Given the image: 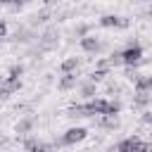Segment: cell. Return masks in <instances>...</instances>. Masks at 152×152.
<instances>
[{"mask_svg":"<svg viewBox=\"0 0 152 152\" xmlns=\"http://www.w3.org/2000/svg\"><path fill=\"white\" fill-rule=\"evenodd\" d=\"M57 45H59V31L57 28H45L40 36H38V48L43 50V52H52V50H57Z\"/></svg>","mask_w":152,"mask_h":152,"instance_id":"2","label":"cell"},{"mask_svg":"<svg viewBox=\"0 0 152 152\" xmlns=\"http://www.w3.org/2000/svg\"><path fill=\"white\" fill-rule=\"evenodd\" d=\"M78 93L86 97V100H93L95 95H97V83H93L90 78L88 81H83V83H78Z\"/></svg>","mask_w":152,"mask_h":152,"instance_id":"10","label":"cell"},{"mask_svg":"<svg viewBox=\"0 0 152 152\" xmlns=\"http://www.w3.org/2000/svg\"><path fill=\"white\" fill-rule=\"evenodd\" d=\"M74 33H76V38H83V36H88V33H90V24H76Z\"/></svg>","mask_w":152,"mask_h":152,"instance_id":"20","label":"cell"},{"mask_svg":"<svg viewBox=\"0 0 152 152\" xmlns=\"http://www.w3.org/2000/svg\"><path fill=\"white\" fill-rule=\"evenodd\" d=\"M24 2H28V0H10V7H12V10H19Z\"/></svg>","mask_w":152,"mask_h":152,"instance_id":"28","label":"cell"},{"mask_svg":"<svg viewBox=\"0 0 152 152\" xmlns=\"http://www.w3.org/2000/svg\"><path fill=\"white\" fill-rule=\"evenodd\" d=\"M2 38H7V21L5 19H0V40Z\"/></svg>","mask_w":152,"mask_h":152,"instance_id":"27","label":"cell"},{"mask_svg":"<svg viewBox=\"0 0 152 152\" xmlns=\"http://www.w3.org/2000/svg\"><path fill=\"white\" fill-rule=\"evenodd\" d=\"M86 135H88V131H86L83 126H71L59 140H55V145H57V147H59V145H76V142L86 140Z\"/></svg>","mask_w":152,"mask_h":152,"instance_id":"3","label":"cell"},{"mask_svg":"<svg viewBox=\"0 0 152 152\" xmlns=\"http://www.w3.org/2000/svg\"><path fill=\"white\" fill-rule=\"evenodd\" d=\"M71 88H76V71H71V74H62L59 81H57V90L66 93V90H71Z\"/></svg>","mask_w":152,"mask_h":152,"instance_id":"9","label":"cell"},{"mask_svg":"<svg viewBox=\"0 0 152 152\" xmlns=\"http://www.w3.org/2000/svg\"><path fill=\"white\" fill-rule=\"evenodd\" d=\"M138 152H152V142H145V140H140V145H138Z\"/></svg>","mask_w":152,"mask_h":152,"instance_id":"26","label":"cell"},{"mask_svg":"<svg viewBox=\"0 0 152 152\" xmlns=\"http://www.w3.org/2000/svg\"><path fill=\"white\" fill-rule=\"evenodd\" d=\"M119 112H121V102H119V100H109V104H107V114L116 116Z\"/></svg>","mask_w":152,"mask_h":152,"instance_id":"21","label":"cell"},{"mask_svg":"<svg viewBox=\"0 0 152 152\" xmlns=\"http://www.w3.org/2000/svg\"><path fill=\"white\" fill-rule=\"evenodd\" d=\"M38 152H57V145L52 142V145H48V142H43L40 147H38Z\"/></svg>","mask_w":152,"mask_h":152,"instance_id":"24","label":"cell"},{"mask_svg":"<svg viewBox=\"0 0 152 152\" xmlns=\"http://www.w3.org/2000/svg\"><path fill=\"white\" fill-rule=\"evenodd\" d=\"M107 62H109V69H114V66H124V57H121V50H114V52H109Z\"/></svg>","mask_w":152,"mask_h":152,"instance_id":"17","label":"cell"},{"mask_svg":"<svg viewBox=\"0 0 152 152\" xmlns=\"http://www.w3.org/2000/svg\"><path fill=\"white\" fill-rule=\"evenodd\" d=\"M107 76H109V69H95V71H90V74H88V78H90L93 83H102Z\"/></svg>","mask_w":152,"mask_h":152,"instance_id":"18","label":"cell"},{"mask_svg":"<svg viewBox=\"0 0 152 152\" xmlns=\"http://www.w3.org/2000/svg\"><path fill=\"white\" fill-rule=\"evenodd\" d=\"M150 100H152V93H135V95L131 97V102H133L135 109H145V107L150 104Z\"/></svg>","mask_w":152,"mask_h":152,"instance_id":"12","label":"cell"},{"mask_svg":"<svg viewBox=\"0 0 152 152\" xmlns=\"http://www.w3.org/2000/svg\"><path fill=\"white\" fill-rule=\"evenodd\" d=\"M14 40H17V43H31V40H33L31 26H19V28L14 31Z\"/></svg>","mask_w":152,"mask_h":152,"instance_id":"11","label":"cell"},{"mask_svg":"<svg viewBox=\"0 0 152 152\" xmlns=\"http://www.w3.org/2000/svg\"><path fill=\"white\" fill-rule=\"evenodd\" d=\"M43 5L45 7H52V5H57V0H43Z\"/></svg>","mask_w":152,"mask_h":152,"instance_id":"30","label":"cell"},{"mask_svg":"<svg viewBox=\"0 0 152 152\" xmlns=\"http://www.w3.org/2000/svg\"><path fill=\"white\" fill-rule=\"evenodd\" d=\"M21 145H24V150H26V152H38V147H40L43 142H40L38 138H33V135H26V138L21 140Z\"/></svg>","mask_w":152,"mask_h":152,"instance_id":"16","label":"cell"},{"mask_svg":"<svg viewBox=\"0 0 152 152\" xmlns=\"http://www.w3.org/2000/svg\"><path fill=\"white\" fill-rule=\"evenodd\" d=\"M95 126L102 128V131H114V128H119V119L112 116V114H102V116L95 119Z\"/></svg>","mask_w":152,"mask_h":152,"instance_id":"8","label":"cell"},{"mask_svg":"<svg viewBox=\"0 0 152 152\" xmlns=\"http://www.w3.org/2000/svg\"><path fill=\"white\" fill-rule=\"evenodd\" d=\"M5 86H7L12 93H17V90H21V78H12V76H5Z\"/></svg>","mask_w":152,"mask_h":152,"instance_id":"19","label":"cell"},{"mask_svg":"<svg viewBox=\"0 0 152 152\" xmlns=\"http://www.w3.org/2000/svg\"><path fill=\"white\" fill-rule=\"evenodd\" d=\"M138 145H140V138L138 135H131V138L119 140L114 147H109V152H138Z\"/></svg>","mask_w":152,"mask_h":152,"instance_id":"7","label":"cell"},{"mask_svg":"<svg viewBox=\"0 0 152 152\" xmlns=\"http://www.w3.org/2000/svg\"><path fill=\"white\" fill-rule=\"evenodd\" d=\"M0 5H2V0H0Z\"/></svg>","mask_w":152,"mask_h":152,"instance_id":"31","label":"cell"},{"mask_svg":"<svg viewBox=\"0 0 152 152\" xmlns=\"http://www.w3.org/2000/svg\"><path fill=\"white\" fill-rule=\"evenodd\" d=\"M7 145H10V138H7L5 133H0V150H2V147H7Z\"/></svg>","mask_w":152,"mask_h":152,"instance_id":"29","label":"cell"},{"mask_svg":"<svg viewBox=\"0 0 152 152\" xmlns=\"http://www.w3.org/2000/svg\"><path fill=\"white\" fill-rule=\"evenodd\" d=\"M33 126H36V116H21L17 124H14V133L19 135V138H26V135H31V131H33Z\"/></svg>","mask_w":152,"mask_h":152,"instance_id":"6","label":"cell"},{"mask_svg":"<svg viewBox=\"0 0 152 152\" xmlns=\"http://www.w3.org/2000/svg\"><path fill=\"white\" fill-rule=\"evenodd\" d=\"M52 19V12H50V7H43L40 12H36L33 17H31V24L36 26V24H48Z\"/></svg>","mask_w":152,"mask_h":152,"instance_id":"14","label":"cell"},{"mask_svg":"<svg viewBox=\"0 0 152 152\" xmlns=\"http://www.w3.org/2000/svg\"><path fill=\"white\" fill-rule=\"evenodd\" d=\"M78 64H81V59H78V57H66V59L59 64V71H62V74H71V71H76V69H78Z\"/></svg>","mask_w":152,"mask_h":152,"instance_id":"15","label":"cell"},{"mask_svg":"<svg viewBox=\"0 0 152 152\" xmlns=\"http://www.w3.org/2000/svg\"><path fill=\"white\" fill-rule=\"evenodd\" d=\"M100 26L102 28H128L131 19L128 17H119V14H104V17H100Z\"/></svg>","mask_w":152,"mask_h":152,"instance_id":"4","label":"cell"},{"mask_svg":"<svg viewBox=\"0 0 152 152\" xmlns=\"http://www.w3.org/2000/svg\"><path fill=\"white\" fill-rule=\"evenodd\" d=\"M135 93H152V76H140L135 83H133Z\"/></svg>","mask_w":152,"mask_h":152,"instance_id":"13","label":"cell"},{"mask_svg":"<svg viewBox=\"0 0 152 152\" xmlns=\"http://www.w3.org/2000/svg\"><path fill=\"white\" fill-rule=\"evenodd\" d=\"M140 121H142V124H147V126H152V112H150V109H147V112H142Z\"/></svg>","mask_w":152,"mask_h":152,"instance_id":"25","label":"cell"},{"mask_svg":"<svg viewBox=\"0 0 152 152\" xmlns=\"http://www.w3.org/2000/svg\"><path fill=\"white\" fill-rule=\"evenodd\" d=\"M124 57V66H138L142 62V45L138 40H128V45L121 50Z\"/></svg>","mask_w":152,"mask_h":152,"instance_id":"1","label":"cell"},{"mask_svg":"<svg viewBox=\"0 0 152 152\" xmlns=\"http://www.w3.org/2000/svg\"><path fill=\"white\" fill-rule=\"evenodd\" d=\"M21 74H24V66H21V64H12L7 76H12V78H21Z\"/></svg>","mask_w":152,"mask_h":152,"instance_id":"22","label":"cell"},{"mask_svg":"<svg viewBox=\"0 0 152 152\" xmlns=\"http://www.w3.org/2000/svg\"><path fill=\"white\" fill-rule=\"evenodd\" d=\"M126 78H128L131 83H135V81L140 78V74L135 71V66H126Z\"/></svg>","mask_w":152,"mask_h":152,"instance_id":"23","label":"cell"},{"mask_svg":"<svg viewBox=\"0 0 152 152\" xmlns=\"http://www.w3.org/2000/svg\"><path fill=\"white\" fill-rule=\"evenodd\" d=\"M78 45H81V50L83 52H88V55H97L100 50H104V43L97 38V36H83V38H78Z\"/></svg>","mask_w":152,"mask_h":152,"instance_id":"5","label":"cell"}]
</instances>
